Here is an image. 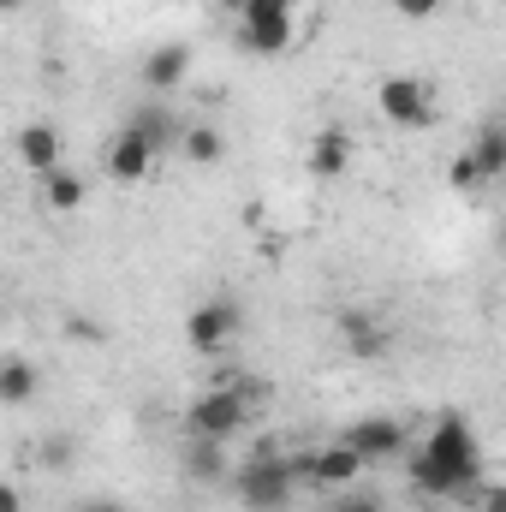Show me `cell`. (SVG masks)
Listing matches in <instances>:
<instances>
[{
    "label": "cell",
    "mask_w": 506,
    "mask_h": 512,
    "mask_svg": "<svg viewBox=\"0 0 506 512\" xmlns=\"http://www.w3.org/2000/svg\"><path fill=\"white\" fill-rule=\"evenodd\" d=\"M411 483L423 495H459V501L477 507V495H483V453H477V429L459 411L435 417V429L411 453Z\"/></svg>",
    "instance_id": "obj_1"
},
{
    "label": "cell",
    "mask_w": 506,
    "mask_h": 512,
    "mask_svg": "<svg viewBox=\"0 0 506 512\" xmlns=\"http://www.w3.org/2000/svg\"><path fill=\"white\" fill-rule=\"evenodd\" d=\"M298 477H310L292 453H280V441H262L251 447V459L233 471V495L245 512H286L298 495Z\"/></svg>",
    "instance_id": "obj_2"
},
{
    "label": "cell",
    "mask_w": 506,
    "mask_h": 512,
    "mask_svg": "<svg viewBox=\"0 0 506 512\" xmlns=\"http://www.w3.org/2000/svg\"><path fill=\"white\" fill-rule=\"evenodd\" d=\"M239 429H251V387L245 382H221L185 405V435H197V441H233Z\"/></svg>",
    "instance_id": "obj_3"
},
{
    "label": "cell",
    "mask_w": 506,
    "mask_h": 512,
    "mask_svg": "<svg viewBox=\"0 0 506 512\" xmlns=\"http://www.w3.org/2000/svg\"><path fill=\"white\" fill-rule=\"evenodd\" d=\"M376 108H381V120L387 126H399V131H429L435 126V90L423 84V78H381V90H376Z\"/></svg>",
    "instance_id": "obj_4"
},
{
    "label": "cell",
    "mask_w": 506,
    "mask_h": 512,
    "mask_svg": "<svg viewBox=\"0 0 506 512\" xmlns=\"http://www.w3.org/2000/svg\"><path fill=\"white\" fill-rule=\"evenodd\" d=\"M239 334H245V310H239L233 298H203V304L185 316L191 352H221V346H233Z\"/></svg>",
    "instance_id": "obj_5"
},
{
    "label": "cell",
    "mask_w": 506,
    "mask_h": 512,
    "mask_svg": "<svg viewBox=\"0 0 506 512\" xmlns=\"http://www.w3.org/2000/svg\"><path fill=\"white\" fill-rule=\"evenodd\" d=\"M239 42L251 54H286L292 48V6H239Z\"/></svg>",
    "instance_id": "obj_6"
},
{
    "label": "cell",
    "mask_w": 506,
    "mask_h": 512,
    "mask_svg": "<svg viewBox=\"0 0 506 512\" xmlns=\"http://www.w3.org/2000/svg\"><path fill=\"white\" fill-rule=\"evenodd\" d=\"M340 441H346V447H358V459H364V465L399 459V453L411 447V435H405V423H399V417H358Z\"/></svg>",
    "instance_id": "obj_7"
},
{
    "label": "cell",
    "mask_w": 506,
    "mask_h": 512,
    "mask_svg": "<svg viewBox=\"0 0 506 512\" xmlns=\"http://www.w3.org/2000/svg\"><path fill=\"white\" fill-rule=\"evenodd\" d=\"M155 155H161V149L126 126L114 143H108V179H120V185H143V179L155 173Z\"/></svg>",
    "instance_id": "obj_8"
},
{
    "label": "cell",
    "mask_w": 506,
    "mask_h": 512,
    "mask_svg": "<svg viewBox=\"0 0 506 512\" xmlns=\"http://www.w3.org/2000/svg\"><path fill=\"white\" fill-rule=\"evenodd\" d=\"M179 471H185L191 483H233V465H227V441H197V435H185Z\"/></svg>",
    "instance_id": "obj_9"
},
{
    "label": "cell",
    "mask_w": 506,
    "mask_h": 512,
    "mask_svg": "<svg viewBox=\"0 0 506 512\" xmlns=\"http://www.w3.org/2000/svg\"><path fill=\"white\" fill-rule=\"evenodd\" d=\"M304 471H310V483H322V489H352V483L364 477V459H358V447L334 441V447H322Z\"/></svg>",
    "instance_id": "obj_10"
},
{
    "label": "cell",
    "mask_w": 506,
    "mask_h": 512,
    "mask_svg": "<svg viewBox=\"0 0 506 512\" xmlns=\"http://www.w3.org/2000/svg\"><path fill=\"white\" fill-rule=\"evenodd\" d=\"M304 167H310L316 179H340V173L352 167V131L322 126L316 137H310V155H304Z\"/></svg>",
    "instance_id": "obj_11"
},
{
    "label": "cell",
    "mask_w": 506,
    "mask_h": 512,
    "mask_svg": "<svg viewBox=\"0 0 506 512\" xmlns=\"http://www.w3.org/2000/svg\"><path fill=\"white\" fill-rule=\"evenodd\" d=\"M137 72H143L149 90H173V84H185V72H191V42H161V48H149Z\"/></svg>",
    "instance_id": "obj_12"
},
{
    "label": "cell",
    "mask_w": 506,
    "mask_h": 512,
    "mask_svg": "<svg viewBox=\"0 0 506 512\" xmlns=\"http://www.w3.org/2000/svg\"><path fill=\"white\" fill-rule=\"evenodd\" d=\"M18 161L36 173V179H48V173H60V131L48 126V120H36V126L18 131Z\"/></svg>",
    "instance_id": "obj_13"
},
{
    "label": "cell",
    "mask_w": 506,
    "mask_h": 512,
    "mask_svg": "<svg viewBox=\"0 0 506 512\" xmlns=\"http://www.w3.org/2000/svg\"><path fill=\"white\" fill-rule=\"evenodd\" d=\"M340 334H346L352 358H387V328H381V316H370V310H346L340 316Z\"/></svg>",
    "instance_id": "obj_14"
},
{
    "label": "cell",
    "mask_w": 506,
    "mask_h": 512,
    "mask_svg": "<svg viewBox=\"0 0 506 512\" xmlns=\"http://www.w3.org/2000/svg\"><path fill=\"white\" fill-rule=\"evenodd\" d=\"M465 155L477 161L483 185H489V179H501V173H506V126H483L471 143H465Z\"/></svg>",
    "instance_id": "obj_15"
},
{
    "label": "cell",
    "mask_w": 506,
    "mask_h": 512,
    "mask_svg": "<svg viewBox=\"0 0 506 512\" xmlns=\"http://www.w3.org/2000/svg\"><path fill=\"white\" fill-rule=\"evenodd\" d=\"M36 387H42V376H36V364L30 358H6L0 364V399L18 411V405H30L36 399Z\"/></svg>",
    "instance_id": "obj_16"
},
{
    "label": "cell",
    "mask_w": 506,
    "mask_h": 512,
    "mask_svg": "<svg viewBox=\"0 0 506 512\" xmlns=\"http://www.w3.org/2000/svg\"><path fill=\"white\" fill-rule=\"evenodd\" d=\"M179 155L191 161V167H215L221 155H227V137L215 126H185V137H179Z\"/></svg>",
    "instance_id": "obj_17"
},
{
    "label": "cell",
    "mask_w": 506,
    "mask_h": 512,
    "mask_svg": "<svg viewBox=\"0 0 506 512\" xmlns=\"http://www.w3.org/2000/svg\"><path fill=\"white\" fill-rule=\"evenodd\" d=\"M126 126L137 131V137H149L155 149H167V143H179V137H185V131H173V114H167L161 102H149V108H137V114H131Z\"/></svg>",
    "instance_id": "obj_18"
},
{
    "label": "cell",
    "mask_w": 506,
    "mask_h": 512,
    "mask_svg": "<svg viewBox=\"0 0 506 512\" xmlns=\"http://www.w3.org/2000/svg\"><path fill=\"white\" fill-rule=\"evenodd\" d=\"M42 203H48L54 215H72V209L84 203V179H78V173H66V167H60V173H48V179H42Z\"/></svg>",
    "instance_id": "obj_19"
},
{
    "label": "cell",
    "mask_w": 506,
    "mask_h": 512,
    "mask_svg": "<svg viewBox=\"0 0 506 512\" xmlns=\"http://www.w3.org/2000/svg\"><path fill=\"white\" fill-rule=\"evenodd\" d=\"M447 179H453V191H483V173H477V161H471V155H453Z\"/></svg>",
    "instance_id": "obj_20"
},
{
    "label": "cell",
    "mask_w": 506,
    "mask_h": 512,
    "mask_svg": "<svg viewBox=\"0 0 506 512\" xmlns=\"http://www.w3.org/2000/svg\"><path fill=\"white\" fill-rule=\"evenodd\" d=\"M42 465H48V471H66V465H72V435H48V441H42Z\"/></svg>",
    "instance_id": "obj_21"
},
{
    "label": "cell",
    "mask_w": 506,
    "mask_h": 512,
    "mask_svg": "<svg viewBox=\"0 0 506 512\" xmlns=\"http://www.w3.org/2000/svg\"><path fill=\"white\" fill-rule=\"evenodd\" d=\"M399 18H411V24H423V18H435L441 12V0H387Z\"/></svg>",
    "instance_id": "obj_22"
},
{
    "label": "cell",
    "mask_w": 506,
    "mask_h": 512,
    "mask_svg": "<svg viewBox=\"0 0 506 512\" xmlns=\"http://www.w3.org/2000/svg\"><path fill=\"white\" fill-rule=\"evenodd\" d=\"M322 512H387V507H381L376 495H340L334 507H322Z\"/></svg>",
    "instance_id": "obj_23"
},
{
    "label": "cell",
    "mask_w": 506,
    "mask_h": 512,
    "mask_svg": "<svg viewBox=\"0 0 506 512\" xmlns=\"http://www.w3.org/2000/svg\"><path fill=\"white\" fill-rule=\"evenodd\" d=\"M477 512H506V483H483V495H477Z\"/></svg>",
    "instance_id": "obj_24"
},
{
    "label": "cell",
    "mask_w": 506,
    "mask_h": 512,
    "mask_svg": "<svg viewBox=\"0 0 506 512\" xmlns=\"http://www.w3.org/2000/svg\"><path fill=\"white\" fill-rule=\"evenodd\" d=\"M78 512H126V507H120V501H108V495H96V501H84Z\"/></svg>",
    "instance_id": "obj_25"
},
{
    "label": "cell",
    "mask_w": 506,
    "mask_h": 512,
    "mask_svg": "<svg viewBox=\"0 0 506 512\" xmlns=\"http://www.w3.org/2000/svg\"><path fill=\"white\" fill-rule=\"evenodd\" d=\"M0 512H24V495L18 489H0Z\"/></svg>",
    "instance_id": "obj_26"
},
{
    "label": "cell",
    "mask_w": 506,
    "mask_h": 512,
    "mask_svg": "<svg viewBox=\"0 0 506 512\" xmlns=\"http://www.w3.org/2000/svg\"><path fill=\"white\" fill-rule=\"evenodd\" d=\"M239 6H292V0H239Z\"/></svg>",
    "instance_id": "obj_27"
},
{
    "label": "cell",
    "mask_w": 506,
    "mask_h": 512,
    "mask_svg": "<svg viewBox=\"0 0 506 512\" xmlns=\"http://www.w3.org/2000/svg\"><path fill=\"white\" fill-rule=\"evenodd\" d=\"M0 6H6V12H18V6H24V0H0Z\"/></svg>",
    "instance_id": "obj_28"
},
{
    "label": "cell",
    "mask_w": 506,
    "mask_h": 512,
    "mask_svg": "<svg viewBox=\"0 0 506 512\" xmlns=\"http://www.w3.org/2000/svg\"><path fill=\"white\" fill-rule=\"evenodd\" d=\"M501 256H506V227H501Z\"/></svg>",
    "instance_id": "obj_29"
}]
</instances>
